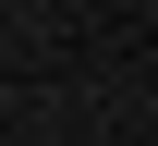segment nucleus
<instances>
[{"label":"nucleus","mask_w":158,"mask_h":146,"mask_svg":"<svg viewBox=\"0 0 158 146\" xmlns=\"http://www.w3.org/2000/svg\"><path fill=\"white\" fill-rule=\"evenodd\" d=\"M0 12H24V0H0Z\"/></svg>","instance_id":"f257e3e1"}]
</instances>
